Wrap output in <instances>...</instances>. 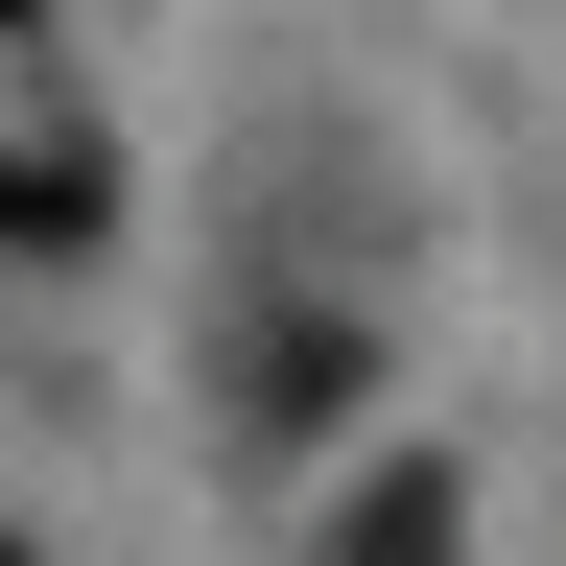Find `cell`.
<instances>
[{"mask_svg": "<svg viewBox=\"0 0 566 566\" xmlns=\"http://www.w3.org/2000/svg\"><path fill=\"white\" fill-rule=\"evenodd\" d=\"M95 237H118V189L71 142H0V260H95Z\"/></svg>", "mask_w": 566, "mask_h": 566, "instance_id": "cell-1", "label": "cell"}, {"mask_svg": "<svg viewBox=\"0 0 566 566\" xmlns=\"http://www.w3.org/2000/svg\"><path fill=\"white\" fill-rule=\"evenodd\" d=\"M331 566H449V472H378V495L331 520Z\"/></svg>", "mask_w": 566, "mask_h": 566, "instance_id": "cell-2", "label": "cell"}, {"mask_svg": "<svg viewBox=\"0 0 566 566\" xmlns=\"http://www.w3.org/2000/svg\"><path fill=\"white\" fill-rule=\"evenodd\" d=\"M237 401H260V424H331V401H354V331H260Z\"/></svg>", "mask_w": 566, "mask_h": 566, "instance_id": "cell-3", "label": "cell"}, {"mask_svg": "<svg viewBox=\"0 0 566 566\" xmlns=\"http://www.w3.org/2000/svg\"><path fill=\"white\" fill-rule=\"evenodd\" d=\"M48 24H71V0H0V48H48Z\"/></svg>", "mask_w": 566, "mask_h": 566, "instance_id": "cell-4", "label": "cell"}]
</instances>
